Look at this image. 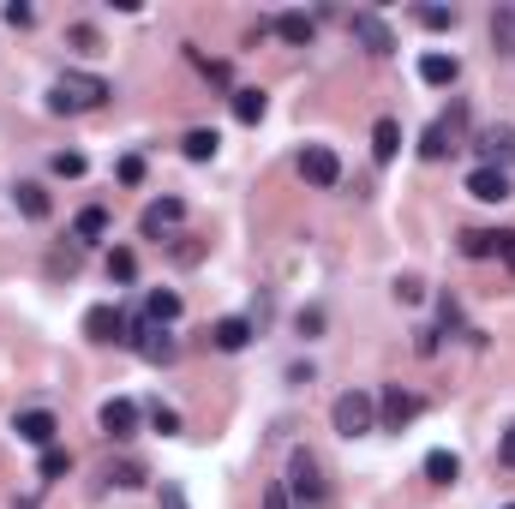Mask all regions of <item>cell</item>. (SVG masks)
<instances>
[{
    "instance_id": "cell-31",
    "label": "cell",
    "mask_w": 515,
    "mask_h": 509,
    "mask_svg": "<svg viewBox=\"0 0 515 509\" xmlns=\"http://www.w3.org/2000/svg\"><path fill=\"white\" fill-rule=\"evenodd\" d=\"M396 300H402V306H420V300H426V282H420V276H396Z\"/></svg>"
},
{
    "instance_id": "cell-21",
    "label": "cell",
    "mask_w": 515,
    "mask_h": 509,
    "mask_svg": "<svg viewBox=\"0 0 515 509\" xmlns=\"http://www.w3.org/2000/svg\"><path fill=\"white\" fill-rule=\"evenodd\" d=\"M396 150H402V126H396V120H378V126H372V156H378V162H396Z\"/></svg>"
},
{
    "instance_id": "cell-35",
    "label": "cell",
    "mask_w": 515,
    "mask_h": 509,
    "mask_svg": "<svg viewBox=\"0 0 515 509\" xmlns=\"http://www.w3.org/2000/svg\"><path fill=\"white\" fill-rule=\"evenodd\" d=\"M114 174H120V186H138V180H144V156H120Z\"/></svg>"
},
{
    "instance_id": "cell-34",
    "label": "cell",
    "mask_w": 515,
    "mask_h": 509,
    "mask_svg": "<svg viewBox=\"0 0 515 509\" xmlns=\"http://www.w3.org/2000/svg\"><path fill=\"white\" fill-rule=\"evenodd\" d=\"M6 24H12V30L36 24V6H24V0H6Z\"/></svg>"
},
{
    "instance_id": "cell-38",
    "label": "cell",
    "mask_w": 515,
    "mask_h": 509,
    "mask_svg": "<svg viewBox=\"0 0 515 509\" xmlns=\"http://www.w3.org/2000/svg\"><path fill=\"white\" fill-rule=\"evenodd\" d=\"M198 252H204L198 240H180V246H174V258H180V264H198Z\"/></svg>"
},
{
    "instance_id": "cell-37",
    "label": "cell",
    "mask_w": 515,
    "mask_h": 509,
    "mask_svg": "<svg viewBox=\"0 0 515 509\" xmlns=\"http://www.w3.org/2000/svg\"><path fill=\"white\" fill-rule=\"evenodd\" d=\"M258 509H294L288 504V492H282V480H276V486H264V504Z\"/></svg>"
},
{
    "instance_id": "cell-13",
    "label": "cell",
    "mask_w": 515,
    "mask_h": 509,
    "mask_svg": "<svg viewBox=\"0 0 515 509\" xmlns=\"http://www.w3.org/2000/svg\"><path fill=\"white\" fill-rule=\"evenodd\" d=\"M180 216H186V204H180V198H156V204H144V216H138V228H144V234L156 240V234H168V228H174Z\"/></svg>"
},
{
    "instance_id": "cell-3",
    "label": "cell",
    "mask_w": 515,
    "mask_h": 509,
    "mask_svg": "<svg viewBox=\"0 0 515 509\" xmlns=\"http://www.w3.org/2000/svg\"><path fill=\"white\" fill-rule=\"evenodd\" d=\"M330 420H336V432H342V438H366V432L378 426V402H372L366 390H342V396H336V408H330Z\"/></svg>"
},
{
    "instance_id": "cell-1",
    "label": "cell",
    "mask_w": 515,
    "mask_h": 509,
    "mask_svg": "<svg viewBox=\"0 0 515 509\" xmlns=\"http://www.w3.org/2000/svg\"><path fill=\"white\" fill-rule=\"evenodd\" d=\"M282 492H288V504L294 509H330V480H324V468H318L312 450H294V456H288Z\"/></svg>"
},
{
    "instance_id": "cell-7",
    "label": "cell",
    "mask_w": 515,
    "mask_h": 509,
    "mask_svg": "<svg viewBox=\"0 0 515 509\" xmlns=\"http://www.w3.org/2000/svg\"><path fill=\"white\" fill-rule=\"evenodd\" d=\"M414 414H420V396H408L402 384H390V390L378 396V420H384V432H402Z\"/></svg>"
},
{
    "instance_id": "cell-39",
    "label": "cell",
    "mask_w": 515,
    "mask_h": 509,
    "mask_svg": "<svg viewBox=\"0 0 515 509\" xmlns=\"http://www.w3.org/2000/svg\"><path fill=\"white\" fill-rule=\"evenodd\" d=\"M324 330V312H300V336H318Z\"/></svg>"
},
{
    "instance_id": "cell-28",
    "label": "cell",
    "mask_w": 515,
    "mask_h": 509,
    "mask_svg": "<svg viewBox=\"0 0 515 509\" xmlns=\"http://www.w3.org/2000/svg\"><path fill=\"white\" fill-rule=\"evenodd\" d=\"M456 18H462L456 6H420V24L426 30H456Z\"/></svg>"
},
{
    "instance_id": "cell-40",
    "label": "cell",
    "mask_w": 515,
    "mask_h": 509,
    "mask_svg": "<svg viewBox=\"0 0 515 509\" xmlns=\"http://www.w3.org/2000/svg\"><path fill=\"white\" fill-rule=\"evenodd\" d=\"M498 462H504V468H515V426L504 432V444H498Z\"/></svg>"
},
{
    "instance_id": "cell-24",
    "label": "cell",
    "mask_w": 515,
    "mask_h": 509,
    "mask_svg": "<svg viewBox=\"0 0 515 509\" xmlns=\"http://www.w3.org/2000/svg\"><path fill=\"white\" fill-rule=\"evenodd\" d=\"M492 48H498L504 60L515 54V6H498V12H492Z\"/></svg>"
},
{
    "instance_id": "cell-8",
    "label": "cell",
    "mask_w": 515,
    "mask_h": 509,
    "mask_svg": "<svg viewBox=\"0 0 515 509\" xmlns=\"http://www.w3.org/2000/svg\"><path fill=\"white\" fill-rule=\"evenodd\" d=\"M84 336L102 342V348H108V342H126V318H120V306H90V312H84Z\"/></svg>"
},
{
    "instance_id": "cell-10",
    "label": "cell",
    "mask_w": 515,
    "mask_h": 509,
    "mask_svg": "<svg viewBox=\"0 0 515 509\" xmlns=\"http://www.w3.org/2000/svg\"><path fill=\"white\" fill-rule=\"evenodd\" d=\"M12 432H18V438H24V444H36V450H48V444H54V432H60V426H54V414H48V408H24V414H18V420H12Z\"/></svg>"
},
{
    "instance_id": "cell-29",
    "label": "cell",
    "mask_w": 515,
    "mask_h": 509,
    "mask_svg": "<svg viewBox=\"0 0 515 509\" xmlns=\"http://www.w3.org/2000/svg\"><path fill=\"white\" fill-rule=\"evenodd\" d=\"M48 168H54L60 180H78V174H84V156H78V150H54V162H48Z\"/></svg>"
},
{
    "instance_id": "cell-2",
    "label": "cell",
    "mask_w": 515,
    "mask_h": 509,
    "mask_svg": "<svg viewBox=\"0 0 515 509\" xmlns=\"http://www.w3.org/2000/svg\"><path fill=\"white\" fill-rule=\"evenodd\" d=\"M108 96H114L108 78H96V72H60L54 90H48V108H54V114H90V108H102Z\"/></svg>"
},
{
    "instance_id": "cell-12",
    "label": "cell",
    "mask_w": 515,
    "mask_h": 509,
    "mask_svg": "<svg viewBox=\"0 0 515 509\" xmlns=\"http://www.w3.org/2000/svg\"><path fill=\"white\" fill-rule=\"evenodd\" d=\"M468 192H474L480 204H504L515 186H510V174H504V168H474V174H468Z\"/></svg>"
},
{
    "instance_id": "cell-44",
    "label": "cell",
    "mask_w": 515,
    "mask_h": 509,
    "mask_svg": "<svg viewBox=\"0 0 515 509\" xmlns=\"http://www.w3.org/2000/svg\"><path fill=\"white\" fill-rule=\"evenodd\" d=\"M510 509H515V504H510Z\"/></svg>"
},
{
    "instance_id": "cell-22",
    "label": "cell",
    "mask_w": 515,
    "mask_h": 509,
    "mask_svg": "<svg viewBox=\"0 0 515 509\" xmlns=\"http://www.w3.org/2000/svg\"><path fill=\"white\" fill-rule=\"evenodd\" d=\"M180 150H186V162H210V156H216V150H222V138H216V132H210V126H192V132H186V144H180Z\"/></svg>"
},
{
    "instance_id": "cell-32",
    "label": "cell",
    "mask_w": 515,
    "mask_h": 509,
    "mask_svg": "<svg viewBox=\"0 0 515 509\" xmlns=\"http://www.w3.org/2000/svg\"><path fill=\"white\" fill-rule=\"evenodd\" d=\"M66 468H72V456H66V450H54V444H48V450H42V480H60V474H66Z\"/></svg>"
},
{
    "instance_id": "cell-43",
    "label": "cell",
    "mask_w": 515,
    "mask_h": 509,
    "mask_svg": "<svg viewBox=\"0 0 515 509\" xmlns=\"http://www.w3.org/2000/svg\"><path fill=\"white\" fill-rule=\"evenodd\" d=\"M12 509H36V504H30V498H24V504H12Z\"/></svg>"
},
{
    "instance_id": "cell-6",
    "label": "cell",
    "mask_w": 515,
    "mask_h": 509,
    "mask_svg": "<svg viewBox=\"0 0 515 509\" xmlns=\"http://www.w3.org/2000/svg\"><path fill=\"white\" fill-rule=\"evenodd\" d=\"M300 174H306L312 186H324V192H330V186L342 180V162H336V150H330V144H306V150H300Z\"/></svg>"
},
{
    "instance_id": "cell-9",
    "label": "cell",
    "mask_w": 515,
    "mask_h": 509,
    "mask_svg": "<svg viewBox=\"0 0 515 509\" xmlns=\"http://www.w3.org/2000/svg\"><path fill=\"white\" fill-rule=\"evenodd\" d=\"M456 120H462V108H456V114H444V120H432V126H426V138H420V156H426V162H444V156H450V150H456Z\"/></svg>"
},
{
    "instance_id": "cell-20",
    "label": "cell",
    "mask_w": 515,
    "mask_h": 509,
    "mask_svg": "<svg viewBox=\"0 0 515 509\" xmlns=\"http://www.w3.org/2000/svg\"><path fill=\"white\" fill-rule=\"evenodd\" d=\"M426 480H432V486H456V480H462L456 450H432V456H426Z\"/></svg>"
},
{
    "instance_id": "cell-36",
    "label": "cell",
    "mask_w": 515,
    "mask_h": 509,
    "mask_svg": "<svg viewBox=\"0 0 515 509\" xmlns=\"http://www.w3.org/2000/svg\"><path fill=\"white\" fill-rule=\"evenodd\" d=\"M72 48H78V54H96L102 42H96V30H90V24H72Z\"/></svg>"
},
{
    "instance_id": "cell-15",
    "label": "cell",
    "mask_w": 515,
    "mask_h": 509,
    "mask_svg": "<svg viewBox=\"0 0 515 509\" xmlns=\"http://www.w3.org/2000/svg\"><path fill=\"white\" fill-rule=\"evenodd\" d=\"M420 78H426L432 90H450V84L462 78V60H456V54H426V60H420Z\"/></svg>"
},
{
    "instance_id": "cell-17",
    "label": "cell",
    "mask_w": 515,
    "mask_h": 509,
    "mask_svg": "<svg viewBox=\"0 0 515 509\" xmlns=\"http://www.w3.org/2000/svg\"><path fill=\"white\" fill-rule=\"evenodd\" d=\"M270 30H276L282 42H294V48H306V42L318 36V24H312L306 12H282V18H270Z\"/></svg>"
},
{
    "instance_id": "cell-23",
    "label": "cell",
    "mask_w": 515,
    "mask_h": 509,
    "mask_svg": "<svg viewBox=\"0 0 515 509\" xmlns=\"http://www.w3.org/2000/svg\"><path fill=\"white\" fill-rule=\"evenodd\" d=\"M462 252H468V258H498V252H504V234H492V228H468V234H462Z\"/></svg>"
},
{
    "instance_id": "cell-4",
    "label": "cell",
    "mask_w": 515,
    "mask_h": 509,
    "mask_svg": "<svg viewBox=\"0 0 515 509\" xmlns=\"http://www.w3.org/2000/svg\"><path fill=\"white\" fill-rule=\"evenodd\" d=\"M126 348H138L150 366H168L180 354V342L168 336V324H126Z\"/></svg>"
},
{
    "instance_id": "cell-33",
    "label": "cell",
    "mask_w": 515,
    "mask_h": 509,
    "mask_svg": "<svg viewBox=\"0 0 515 509\" xmlns=\"http://www.w3.org/2000/svg\"><path fill=\"white\" fill-rule=\"evenodd\" d=\"M150 426H156V432H162V438H174V432H180V414H174V408H162V402H156V408H150Z\"/></svg>"
},
{
    "instance_id": "cell-5",
    "label": "cell",
    "mask_w": 515,
    "mask_h": 509,
    "mask_svg": "<svg viewBox=\"0 0 515 509\" xmlns=\"http://www.w3.org/2000/svg\"><path fill=\"white\" fill-rule=\"evenodd\" d=\"M348 30H354V42H360L366 54H378V60L396 54V30H390L378 12H348Z\"/></svg>"
},
{
    "instance_id": "cell-42",
    "label": "cell",
    "mask_w": 515,
    "mask_h": 509,
    "mask_svg": "<svg viewBox=\"0 0 515 509\" xmlns=\"http://www.w3.org/2000/svg\"><path fill=\"white\" fill-rule=\"evenodd\" d=\"M504 264H510V276H515V234H504Z\"/></svg>"
},
{
    "instance_id": "cell-19",
    "label": "cell",
    "mask_w": 515,
    "mask_h": 509,
    "mask_svg": "<svg viewBox=\"0 0 515 509\" xmlns=\"http://www.w3.org/2000/svg\"><path fill=\"white\" fill-rule=\"evenodd\" d=\"M264 114H270V96L264 90H234V120L240 126H258Z\"/></svg>"
},
{
    "instance_id": "cell-14",
    "label": "cell",
    "mask_w": 515,
    "mask_h": 509,
    "mask_svg": "<svg viewBox=\"0 0 515 509\" xmlns=\"http://www.w3.org/2000/svg\"><path fill=\"white\" fill-rule=\"evenodd\" d=\"M102 432H108V438H132V432H138V408H132L126 396L102 402Z\"/></svg>"
},
{
    "instance_id": "cell-11",
    "label": "cell",
    "mask_w": 515,
    "mask_h": 509,
    "mask_svg": "<svg viewBox=\"0 0 515 509\" xmlns=\"http://www.w3.org/2000/svg\"><path fill=\"white\" fill-rule=\"evenodd\" d=\"M474 144H480L486 168H510V162H515V126H486Z\"/></svg>"
},
{
    "instance_id": "cell-18",
    "label": "cell",
    "mask_w": 515,
    "mask_h": 509,
    "mask_svg": "<svg viewBox=\"0 0 515 509\" xmlns=\"http://www.w3.org/2000/svg\"><path fill=\"white\" fill-rule=\"evenodd\" d=\"M144 318H150V324H174V318H180V294H174V288H150V294H144Z\"/></svg>"
},
{
    "instance_id": "cell-41",
    "label": "cell",
    "mask_w": 515,
    "mask_h": 509,
    "mask_svg": "<svg viewBox=\"0 0 515 509\" xmlns=\"http://www.w3.org/2000/svg\"><path fill=\"white\" fill-rule=\"evenodd\" d=\"M162 509H186V492L180 486H162Z\"/></svg>"
},
{
    "instance_id": "cell-16",
    "label": "cell",
    "mask_w": 515,
    "mask_h": 509,
    "mask_svg": "<svg viewBox=\"0 0 515 509\" xmlns=\"http://www.w3.org/2000/svg\"><path fill=\"white\" fill-rule=\"evenodd\" d=\"M252 342V324L246 318H222V324H210V348H222V354H240Z\"/></svg>"
},
{
    "instance_id": "cell-26",
    "label": "cell",
    "mask_w": 515,
    "mask_h": 509,
    "mask_svg": "<svg viewBox=\"0 0 515 509\" xmlns=\"http://www.w3.org/2000/svg\"><path fill=\"white\" fill-rule=\"evenodd\" d=\"M72 234H78V240H102V234H108V210H102V204H90V210H78V222H72Z\"/></svg>"
},
{
    "instance_id": "cell-27",
    "label": "cell",
    "mask_w": 515,
    "mask_h": 509,
    "mask_svg": "<svg viewBox=\"0 0 515 509\" xmlns=\"http://www.w3.org/2000/svg\"><path fill=\"white\" fill-rule=\"evenodd\" d=\"M108 486L138 492V486H144V468H138V462H114V468H108Z\"/></svg>"
},
{
    "instance_id": "cell-30",
    "label": "cell",
    "mask_w": 515,
    "mask_h": 509,
    "mask_svg": "<svg viewBox=\"0 0 515 509\" xmlns=\"http://www.w3.org/2000/svg\"><path fill=\"white\" fill-rule=\"evenodd\" d=\"M108 276H114V282H132V276H138V258H132V252H108Z\"/></svg>"
},
{
    "instance_id": "cell-25",
    "label": "cell",
    "mask_w": 515,
    "mask_h": 509,
    "mask_svg": "<svg viewBox=\"0 0 515 509\" xmlns=\"http://www.w3.org/2000/svg\"><path fill=\"white\" fill-rule=\"evenodd\" d=\"M12 198H18V210H24L30 222H42V216H48V192H42L36 180H18V192H12Z\"/></svg>"
}]
</instances>
